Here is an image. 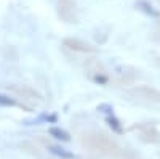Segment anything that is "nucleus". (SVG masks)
<instances>
[{
  "instance_id": "1",
  "label": "nucleus",
  "mask_w": 160,
  "mask_h": 159,
  "mask_svg": "<svg viewBox=\"0 0 160 159\" xmlns=\"http://www.w3.org/2000/svg\"><path fill=\"white\" fill-rule=\"evenodd\" d=\"M82 145L91 153H96L101 156L117 157L120 154V148L109 137H106L102 134H85L82 137Z\"/></svg>"
},
{
  "instance_id": "2",
  "label": "nucleus",
  "mask_w": 160,
  "mask_h": 159,
  "mask_svg": "<svg viewBox=\"0 0 160 159\" xmlns=\"http://www.w3.org/2000/svg\"><path fill=\"white\" fill-rule=\"evenodd\" d=\"M87 74H88V77L91 79V81L96 82V84L104 85V84L109 82V74H108V71H106V69L102 68V64H101L99 61H96V60H91V61L87 64Z\"/></svg>"
},
{
  "instance_id": "3",
  "label": "nucleus",
  "mask_w": 160,
  "mask_h": 159,
  "mask_svg": "<svg viewBox=\"0 0 160 159\" xmlns=\"http://www.w3.org/2000/svg\"><path fill=\"white\" fill-rule=\"evenodd\" d=\"M58 13L68 23H77V7L74 0H58Z\"/></svg>"
},
{
  "instance_id": "4",
  "label": "nucleus",
  "mask_w": 160,
  "mask_h": 159,
  "mask_svg": "<svg viewBox=\"0 0 160 159\" xmlns=\"http://www.w3.org/2000/svg\"><path fill=\"white\" fill-rule=\"evenodd\" d=\"M64 45L74 50V51H82V53H91V51H95V48H93L90 44L87 42H82V40H78V39H66L64 40Z\"/></svg>"
},
{
  "instance_id": "5",
  "label": "nucleus",
  "mask_w": 160,
  "mask_h": 159,
  "mask_svg": "<svg viewBox=\"0 0 160 159\" xmlns=\"http://www.w3.org/2000/svg\"><path fill=\"white\" fill-rule=\"evenodd\" d=\"M133 95H136L139 98H146V100H152V101H160V93L154 88L149 87H138V88H133L131 90Z\"/></svg>"
},
{
  "instance_id": "6",
  "label": "nucleus",
  "mask_w": 160,
  "mask_h": 159,
  "mask_svg": "<svg viewBox=\"0 0 160 159\" xmlns=\"http://www.w3.org/2000/svg\"><path fill=\"white\" fill-rule=\"evenodd\" d=\"M50 135L55 137L56 140H61V141H69V140H71V137H69L68 132H64V130H61V129H58V127H51V129H50Z\"/></svg>"
},
{
  "instance_id": "7",
  "label": "nucleus",
  "mask_w": 160,
  "mask_h": 159,
  "mask_svg": "<svg viewBox=\"0 0 160 159\" xmlns=\"http://www.w3.org/2000/svg\"><path fill=\"white\" fill-rule=\"evenodd\" d=\"M50 153H53L55 156H58V157H61V159H74V157H75L72 153L66 151V150H62V148H59V146H50Z\"/></svg>"
},
{
  "instance_id": "8",
  "label": "nucleus",
  "mask_w": 160,
  "mask_h": 159,
  "mask_svg": "<svg viewBox=\"0 0 160 159\" xmlns=\"http://www.w3.org/2000/svg\"><path fill=\"white\" fill-rule=\"evenodd\" d=\"M138 7H139L142 11H146V13H149V15H152V16H158V11H155L149 3H146V2H139V3H138Z\"/></svg>"
},
{
  "instance_id": "9",
  "label": "nucleus",
  "mask_w": 160,
  "mask_h": 159,
  "mask_svg": "<svg viewBox=\"0 0 160 159\" xmlns=\"http://www.w3.org/2000/svg\"><path fill=\"white\" fill-rule=\"evenodd\" d=\"M106 121L109 122V125H111V127H112V129L117 132V134H120V132H122V127L118 125V121H117V119H115L114 116H109L108 119H106Z\"/></svg>"
},
{
  "instance_id": "10",
  "label": "nucleus",
  "mask_w": 160,
  "mask_h": 159,
  "mask_svg": "<svg viewBox=\"0 0 160 159\" xmlns=\"http://www.w3.org/2000/svg\"><path fill=\"white\" fill-rule=\"evenodd\" d=\"M0 104H2V106H16L18 103L13 100V98H10V97L0 95Z\"/></svg>"
},
{
  "instance_id": "11",
  "label": "nucleus",
  "mask_w": 160,
  "mask_h": 159,
  "mask_svg": "<svg viewBox=\"0 0 160 159\" xmlns=\"http://www.w3.org/2000/svg\"><path fill=\"white\" fill-rule=\"evenodd\" d=\"M157 39H158V40H160V32H158V34H157Z\"/></svg>"
}]
</instances>
